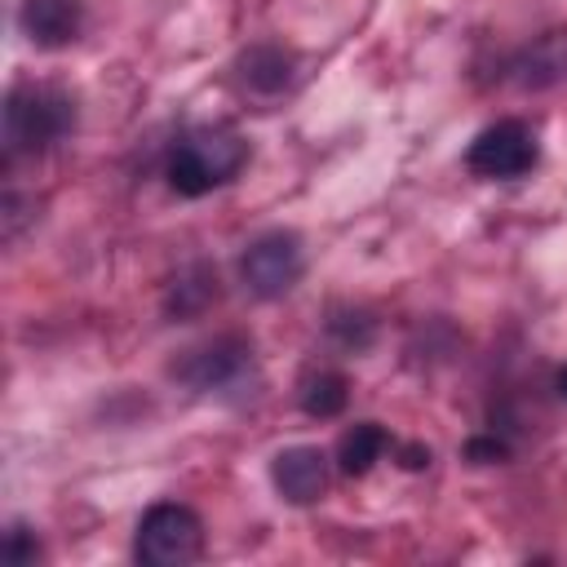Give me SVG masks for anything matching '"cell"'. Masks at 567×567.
<instances>
[{
	"label": "cell",
	"mask_w": 567,
	"mask_h": 567,
	"mask_svg": "<svg viewBox=\"0 0 567 567\" xmlns=\"http://www.w3.org/2000/svg\"><path fill=\"white\" fill-rule=\"evenodd\" d=\"M244 159H248V142L230 124H199L173 142L164 177L177 195L199 199V195L217 190L221 182H230L244 168Z\"/></svg>",
	"instance_id": "cell-1"
},
{
	"label": "cell",
	"mask_w": 567,
	"mask_h": 567,
	"mask_svg": "<svg viewBox=\"0 0 567 567\" xmlns=\"http://www.w3.org/2000/svg\"><path fill=\"white\" fill-rule=\"evenodd\" d=\"M75 128V97L58 84L22 80L4 97V159L40 155Z\"/></svg>",
	"instance_id": "cell-2"
},
{
	"label": "cell",
	"mask_w": 567,
	"mask_h": 567,
	"mask_svg": "<svg viewBox=\"0 0 567 567\" xmlns=\"http://www.w3.org/2000/svg\"><path fill=\"white\" fill-rule=\"evenodd\" d=\"M133 554L146 567H186L204 554V523L190 505L159 501L137 518Z\"/></svg>",
	"instance_id": "cell-3"
},
{
	"label": "cell",
	"mask_w": 567,
	"mask_h": 567,
	"mask_svg": "<svg viewBox=\"0 0 567 567\" xmlns=\"http://www.w3.org/2000/svg\"><path fill=\"white\" fill-rule=\"evenodd\" d=\"M536 159H540V146L523 120H496L465 146V168L487 182H514L532 173Z\"/></svg>",
	"instance_id": "cell-4"
},
{
	"label": "cell",
	"mask_w": 567,
	"mask_h": 567,
	"mask_svg": "<svg viewBox=\"0 0 567 567\" xmlns=\"http://www.w3.org/2000/svg\"><path fill=\"white\" fill-rule=\"evenodd\" d=\"M301 270H306V252H301V239L292 230H270V235L252 239L239 257V275L248 284V292L261 301L292 292Z\"/></svg>",
	"instance_id": "cell-5"
},
{
	"label": "cell",
	"mask_w": 567,
	"mask_h": 567,
	"mask_svg": "<svg viewBox=\"0 0 567 567\" xmlns=\"http://www.w3.org/2000/svg\"><path fill=\"white\" fill-rule=\"evenodd\" d=\"M248 354H252L248 337H239V332H217V337H208V341L182 350V359L173 363V377H177L182 385H190V390H221V385H230V381L248 368Z\"/></svg>",
	"instance_id": "cell-6"
},
{
	"label": "cell",
	"mask_w": 567,
	"mask_h": 567,
	"mask_svg": "<svg viewBox=\"0 0 567 567\" xmlns=\"http://www.w3.org/2000/svg\"><path fill=\"white\" fill-rule=\"evenodd\" d=\"M270 483L288 505H315L328 492V456L310 443L284 447L270 461Z\"/></svg>",
	"instance_id": "cell-7"
},
{
	"label": "cell",
	"mask_w": 567,
	"mask_h": 567,
	"mask_svg": "<svg viewBox=\"0 0 567 567\" xmlns=\"http://www.w3.org/2000/svg\"><path fill=\"white\" fill-rule=\"evenodd\" d=\"M18 27L35 49H66L84 27V0H22Z\"/></svg>",
	"instance_id": "cell-8"
},
{
	"label": "cell",
	"mask_w": 567,
	"mask_h": 567,
	"mask_svg": "<svg viewBox=\"0 0 567 567\" xmlns=\"http://www.w3.org/2000/svg\"><path fill=\"white\" fill-rule=\"evenodd\" d=\"M292 53L279 49V44H252L239 53V80L252 89V93H279L292 84Z\"/></svg>",
	"instance_id": "cell-9"
},
{
	"label": "cell",
	"mask_w": 567,
	"mask_h": 567,
	"mask_svg": "<svg viewBox=\"0 0 567 567\" xmlns=\"http://www.w3.org/2000/svg\"><path fill=\"white\" fill-rule=\"evenodd\" d=\"M385 447H390V434H385L377 421H359V425H350V430L337 439V465H341V474L363 478V474L385 456Z\"/></svg>",
	"instance_id": "cell-10"
},
{
	"label": "cell",
	"mask_w": 567,
	"mask_h": 567,
	"mask_svg": "<svg viewBox=\"0 0 567 567\" xmlns=\"http://www.w3.org/2000/svg\"><path fill=\"white\" fill-rule=\"evenodd\" d=\"M213 301H217V270L213 266H190L168 288V315H177V319L204 315Z\"/></svg>",
	"instance_id": "cell-11"
},
{
	"label": "cell",
	"mask_w": 567,
	"mask_h": 567,
	"mask_svg": "<svg viewBox=\"0 0 567 567\" xmlns=\"http://www.w3.org/2000/svg\"><path fill=\"white\" fill-rule=\"evenodd\" d=\"M346 399H350V381L341 372H310L301 381V408H306V416L328 421V416H337L346 408Z\"/></svg>",
	"instance_id": "cell-12"
},
{
	"label": "cell",
	"mask_w": 567,
	"mask_h": 567,
	"mask_svg": "<svg viewBox=\"0 0 567 567\" xmlns=\"http://www.w3.org/2000/svg\"><path fill=\"white\" fill-rule=\"evenodd\" d=\"M35 558H40L35 532H31L27 523H13V527L4 532V563H9V567H27V563H35Z\"/></svg>",
	"instance_id": "cell-13"
},
{
	"label": "cell",
	"mask_w": 567,
	"mask_h": 567,
	"mask_svg": "<svg viewBox=\"0 0 567 567\" xmlns=\"http://www.w3.org/2000/svg\"><path fill=\"white\" fill-rule=\"evenodd\" d=\"M465 456H470L474 465H492V461H505L509 452H505V443H496V439H470V443H465Z\"/></svg>",
	"instance_id": "cell-14"
},
{
	"label": "cell",
	"mask_w": 567,
	"mask_h": 567,
	"mask_svg": "<svg viewBox=\"0 0 567 567\" xmlns=\"http://www.w3.org/2000/svg\"><path fill=\"white\" fill-rule=\"evenodd\" d=\"M399 456H403V461H399L403 470H425V465H430V447H416V443H412V447H399Z\"/></svg>",
	"instance_id": "cell-15"
},
{
	"label": "cell",
	"mask_w": 567,
	"mask_h": 567,
	"mask_svg": "<svg viewBox=\"0 0 567 567\" xmlns=\"http://www.w3.org/2000/svg\"><path fill=\"white\" fill-rule=\"evenodd\" d=\"M554 385H558V394L567 399V368H558V377H554Z\"/></svg>",
	"instance_id": "cell-16"
}]
</instances>
